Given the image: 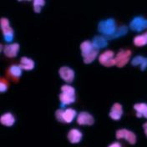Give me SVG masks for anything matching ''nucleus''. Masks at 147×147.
<instances>
[{
  "instance_id": "412c9836",
  "label": "nucleus",
  "mask_w": 147,
  "mask_h": 147,
  "mask_svg": "<svg viewBox=\"0 0 147 147\" xmlns=\"http://www.w3.org/2000/svg\"><path fill=\"white\" fill-rule=\"evenodd\" d=\"M127 32H128V28L126 26H125V25H122V26H120L118 28H116V30H115V32L111 35V36L109 37H105L107 39H115V38H118L119 37H122V36H125L126 34H127Z\"/></svg>"
},
{
  "instance_id": "2eb2a0df",
  "label": "nucleus",
  "mask_w": 147,
  "mask_h": 147,
  "mask_svg": "<svg viewBox=\"0 0 147 147\" xmlns=\"http://www.w3.org/2000/svg\"><path fill=\"white\" fill-rule=\"evenodd\" d=\"M108 39L104 36H95L94 37L93 41H92V45L93 46L99 49H103L105 48L106 46L108 45Z\"/></svg>"
},
{
  "instance_id": "1a4fd4ad",
  "label": "nucleus",
  "mask_w": 147,
  "mask_h": 147,
  "mask_svg": "<svg viewBox=\"0 0 147 147\" xmlns=\"http://www.w3.org/2000/svg\"><path fill=\"white\" fill-rule=\"evenodd\" d=\"M99 62L105 67H111L113 65H115L114 52L111 50H106L102 53L99 57Z\"/></svg>"
},
{
  "instance_id": "f3484780",
  "label": "nucleus",
  "mask_w": 147,
  "mask_h": 147,
  "mask_svg": "<svg viewBox=\"0 0 147 147\" xmlns=\"http://www.w3.org/2000/svg\"><path fill=\"white\" fill-rule=\"evenodd\" d=\"M131 64L134 66H140L141 70H145L147 68V58L143 57V56H136L132 60H131Z\"/></svg>"
},
{
  "instance_id": "6ab92c4d",
  "label": "nucleus",
  "mask_w": 147,
  "mask_h": 147,
  "mask_svg": "<svg viewBox=\"0 0 147 147\" xmlns=\"http://www.w3.org/2000/svg\"><path fill=\"white\" fill-rule=\"evenodd\" d=\"M0 122L5 126H12L15 122V118L11 113H5L1 116Z\"/></svg>"
},
{
  "instance_id": "423d86ee",
  "label": "nucleus",
  "mask_w": 147,
  "mask_h": 147,
  "mask_svg": "<svg viewBox=\"0 0 147 147\" xmlns=\"http://www.w3.org/2000/svg\"><path fill=\"white\" fill-rule=\"evenodd\" d=\"M0 23H1V28L3 34L4 41L7 43H10L13 38V30L9 25V19L6 18H2Z\"/></svg>"
},
{
  "instance_id": "4468645a",
  "label": "nucleus",
  "mask_w": 147,
  "mask_h": 147,
  "mask_svg": "<svg viewBox=\"0 0 147 147\" xmlns=\"http://www.w3.org/2000/svg\"><path fill=\"white\" fill-rule=\"evenodd\" d=\"M68 140L72 144L79 143L82 140V133L77 129H72L68 133Z\"/></svg>"
},
{
  "instance_id": "20e7f679",
  "label": "nucleus",
  "mask_w": 147,
  "mask_h": 147,
  "mask_svg": "<svg viewBox=\"0 0 147 147\" xmlns=\"http://www.w3.org/2000/svg\"><path fill=\"white\" fill-rule=\"evenodd\" d=\"M76 116V111L71 108H68V109H59V110H56L55 112V117L58 119V121L59 122H63V123H71L73 121V119Z\"/></svg>"
},
{
  "instance_id": "aec40b11",
  "label": "nucleus",
  "mask_w": 147,
  "mask_h": 147,
  "mask_svg": "<svg viewBox=\"0 0 147 147\" xmlns=\"http://www.w3.org/2000/svg\"><path fill=\"white\" fill-rule=\"evenodd\" d=\"M9 75L12 79L18 80V78L22 75V69L19 65H12L9 69Z\"/></svg>"
},
{
  "instance_id": "0eeeda50",
  "label": "nucleus",
  "mask_w": 147,
  "mask_h": 147,
  "mask_svg": "<svg viewBox=\"0 0 147 147\" xmlns=\"http://www.w3.org/2000/svg\"><path fill=\"white\" fill-rule=\"evenodd\" d=\"M129 28L131 30L136 32L143 31L147 28V19L140 16L136 17L131 20L129 24Z\"/></svg>"
},
{
  "instance_id": "393cba45",
  "label": "nucleus",
  "mask_w": 147,
  "mask_h": 147,
  "mask_svg": "<svg viewBox=\"0 0 147 147\" xmlns=\"http://www.w3.org/2000/svg\"><path fill=\"white\" fill-rule=\"evenodd\" d=\"M109 147H121V145L119 144V142H115V143L111 144Z\"/></svg>"
},
{
  "instance_id": "7ed1b4c3",
  "label": "nucleus",
  "mask_w": 147,
  "mask_h": 147,
  "mask_svg": "<svg viewBox=\"0 0 147 147\" xmlns=\"http://www.w3.org/2000/svg\"><path fill=\"white\" fill-rule=\"evenodd\" d=\"M98 30L103 34L105 37L111 36L116 30L115 20L113 18H109L100 21L98 24Z\"/></svg>"
},
{
  "instance_id": "4be33fe9",
  "label": "nucleus",
  "mask_w": 147,
  "mask_h": 147,
  "mask_svg": "<svg viewBox=\"0 0 147 147\" xmlns=\"http://www.w3.org/2000/svg\"><path fill=\"white\" fill-rule=\"evenodd\" d=\"M134 44L137 47H142L147 45V32L141 34V35H137L134 38Z\"/></svg>"
},
{
  "instance_id": "b1692460",
  "label": "nucleus",
  "mask_w": 147,
  "mask_h": 147,
  "mask_svg": "<svg viewBox=\"0 0 147 147\" xmlns=\"http://www.w3.org/2000/svg\"><path fill=\"white\" fill-rule=\"evenodd\" d=\"M8 88H9L8 83L5 81V80L1 79V80H0V91L2 92V93L7 91L8 90Z\"/></svg>"
},
{
  "instance_id": "9b49d317",
  "label": "nucleus",
  "mask_w": 147,
  "mask_h": 147,
  "mask_svg": "<svg viewBox=\"0 0 147 147\" xmlns=\"http://www.w3.org/2000/svg\"><path fill=\"white\" fill-rule=\"evenodd\" d=\"M59 76L64 80L65 82L72 83L74 79V72L72 69L67 66H63L59 69Z\"/></svg>"
},
{
  "instance_id": "6e6552de",
  "label": "nucleus",
  "mask_w": 147,
  "mask_h": 147,
  "mask_svg": "<svg viewBox=\"0 0 147 147\" xmlns=\"http://www.w3.org/2000/svg\"><path fill=\"white\" fill-rule=\"evenodd\" d=\"M116 138L119 139H125L128 141L130 145H134L136 142V136L135 133H133L132 131L126 129H120L119 130L116 131L115 134Z\"/></svg>"
},
{
  "instance_id": "f8f14e48",
  "label": "nucleus",
  "mask_w": 147,
  "mask_h": 147,
  "mask_svg": "<svg viewBox=\"0 0 147 147\" xmlns=\"http://www.w3.org/2000/svg\"><path fill=\"white\" fill-rule=\"evenodd\" d=\"M94 122V117L88 112H80L77 116V123L80 125H92Z\"/></svg>"
},
{
  "instance_id": "5701e85b",
  "label": "nucleus",
  "mask_w": 147,
  "mask_h": 147,
  "mask_svg": "<svg viewBox=\"0 0 147 147\" xmlns=\"http://www.w3.org/2000/svg\"><path fill=\"white\" fill-rule=\"evenodd\" d=\"M45 2L44 0H35V1H34L33 5H34V12L37 13H40L41 10H42V8L45 6Z\"/></svg>"
},
{
  "instance_id": "9d476101",
  "label": "nucleus",
  "mask_w": 147,
  "mask_h": 147,
  "mask_svg": "<svg viewBox=\"0 0 147 147\" xmlns=\"http://www.w3.org/2000/svg\"><path fill=\"white\" fill-rule=\"evenodd\" d=\"M1 49L3 50L5 56L9 58H13V57H16L18 55V50H19V45L18 43H13V44L7 45L5 46L1 45Z\"/></svg>"
},
{
  "instance_id": "f257e3e1",
  "label": "nucleus",
  "mask_w": 147,
  "mask_h": 147,
  "mask_svg": "<svg viewBox=\"0 0 147 147\" xmlns=\"http://www.w3.org/2000/svg\"><path fill=\"white\" fill-rule=\"evenodd\" d=\"M80 49L84 64L92 63L99 54V49H95L90 41H84L80 45Z\"/></svg>"
},
{
  "instance_id": "39448f33",
  "label": "nucleus",
  "mask_w": 147,
  "mask_h": 147,
  "mask_svg": "<svg viewBox=\"0 0 147 147\" xmlns=\"http://www.w3.org/2000/svg\"><path fill=\"white\" fill-rule=\"evenodd\" d=\"M131 56V51L129 49H120L115 57V65L119 68L124 67L129 62Z\"/></svg>"
},
{
  "instance_id": "f03ea898",
  "label": "nucleus",
  "mask_w": 147,
  "mask_h": 147,
  "mask_svg": "<svg viewBox=\"0 0 147 147\" xmlns=\"http://www.w3.org/2000/svg\"><path fill=\"white\" fill-rule=\"evenodd\" d=\"M59 100L61 103V107L68 105L75 101V90L74 87L64 84L61 87V94H59Z\"/></svg>"
},
{
  "instance_id": "dca6fc26",
  "label": "nucleus",
  "mask_w": 147,
  "mask_h": 147,
  "mask_svg": "<svg viewBox=\"0 0 147 147\" xmlns=\"http://www.w3.org/2000/svg\"><path fill=\"white\" fill-rule=\"evenodd\" d=\"M19 66L22 69L24 70H32L34 68V62L33 59L28 58V57H22L20 59Z\"/></svg>"
},
{
  "instance_id": "a211bd4d",
  "label": "nucleus",
  "mask_w": 147,
  "mask_h": 147,
  "mask_svg": "<svg viewBox=\"0 0 147 147\" xmlns=\"http://www.w3.org/2000/svg\"><path fill=\"white\" fill-rule=\"evenodd\" d=\"M134 109L136 110V116L140 117H146L147 119V104L146 103H138L134 105Z\"/></svg>"
},
{
  "instance_id": "ddd939ff",
  "label": "nucleus",
  "mask_w": 147,
  "mask_h": 147,
  "mask_svg": "<svg viewBox=\"0 0 147 147\" xmlns=\"http://www.w3.org/2000/svg\"><path fill=\"white\" fill-rule=\"evenodd\" d=\"M123 115L122 105L119 103H115L113 105L110 112V117L114 120H119Z\"/></svg>"
},
{
  "instance_id": "a878e982",
  "label": "nucleus",
  "mask_w": 147,
  "mask_h": 147,
  "mask_svg": "<svg viewBox=\"0 0 147 147\" xmlns=\"http://www.w3.org/2000/svg\"><path fill=\"white\" fill-rule=\"evenodd\" d=\"M143 128L145 129V134H146V136L147 137V122L143 125Z\"/></svg>"
}]
</instances>
